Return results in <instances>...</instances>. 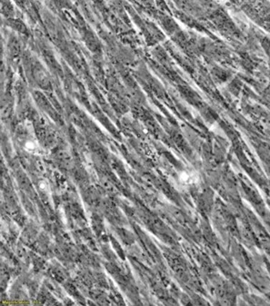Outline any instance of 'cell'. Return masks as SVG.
I'll return each mask as SVG.
<instances>
[{
  "label": "cell",
  "mask_w": 270,
  "mask_h": 306,
  "mask_svg": "<svg viewBox=\"0 0 270 306\" xmlns=\"http://www.w3.org/2000/svg\"><path fill=\"white\" fill-rule=\"evenodd\" d=\"M25 148H26V151H28V152H30V153H35V152L37 150V145L34 142L29 141V142H27V143L26 144Z\"/></svg>",
  "instance_id": "1"
}]
</instances>
